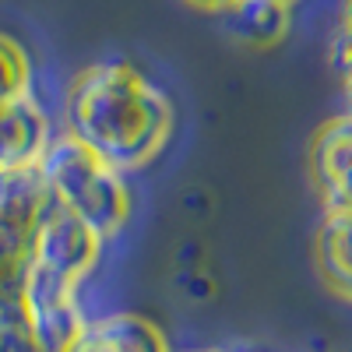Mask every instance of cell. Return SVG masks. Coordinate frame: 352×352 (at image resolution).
Listing matches in <instances>:
<instances>
[{
	"label": "cell",
	"instance_id": "6da1fadb",
	"mask_svg": "<svg viewBox=\"0 0 352 352\" xmlns=\"http://www.w3.org/2000/svg\"><path fill=\"white\" fill-rule=\"evenodd\" d=\"M169 96L127 60L88 64L64 96V131L113 169H144L173 138Z\"/></svg>",
	"mask_w": 352,
	"mask_h": 352
},
{
	"label": "cell",
	"instance_id": "7a4b0ae2",
	"mask_svg": "<svg viewBox=\"0 0 352 352\" xmlns=\"http://www.w3.org/2000/svg\"><path fill=\"white\" fill-rule=\"evenodd\" d=\"M39 173L53 204L88 222L106 243H113L124 232L134 212V197L127 187V176L102 162L96 152H88L67 134H56L50 141L46 155L39 159Z\"/></svg>",
	"mask_w": 352,
	"mask_h": 352
},
{
	"label": "cell",
	"instance_id": "3957f363",
	"mask_svg": "<svg viewBox=\"0 0 352 352\" xmlns=\"http://www.w3.org/2000/svg\"><path fill=\"white\" fill-rule=\"evenodd\" d=\"M18 314L43 352H67L88 331V314L78 300V285L36 268V264L28 272Z\"/></svg>",
	"mask_w": 352,
	"mask_h": 352
},
{
	"label": "cell",
	"instance_id": "277c9868",
	"mask_svg": "<svg viewBox=\"0 0 352 352\" xmlns=\"http://www.w3.org/2000/svg\"><path fill=\"white\" fill-rule=\"evenodd\" d=\"M102 250H106V240L92 226L64 212L60 204H50V212L39 222L36 243H32V264L81 289L96 275Z\"/></svg>",
	"mask_w": 352,
	"mask_h": 352
},
{
	"label": "cell",
	"instance_id": "5b68a950",
	"mask_svg": "<svg viewBox=\"0 0 352 352\" xmlns=\"http://www.w3.org/2000/svg\"><path fill=\"white\" fill-rule=\"evenodd\" d=\"M50 190L39 166L0 173V243L32 254L43 215L50 212Z\"/></svg>",
	"mask_w": 352,
	"mask_h": 352
},
{
	"label": "cell",
	"instance_id": "8992f818",
	"mask_svg": "<svg viewBox=\"0 0 352 352\" xmlns=\"http://www.w3.org/2000/svg\"><path fill=\"white\" fill-rule=\"evenodd\" d=\"M310 176L328 208L352 212V113L317 127L310 141Z\"/></svg>",
	"mask_w": 352,
	"mask_h": 352
},
{
	"label": "cell",
	"instance_id": "52a82bcc",
	"mask_svg": "<svg viewBox=\"0 0 352 352\" xmlns=\"http://www.w3.org/2000/svg\"><path fill=\"white\" fill-rule=\"evenodd\" d=\"M53 138V120L36 96L0 102V173L39 166Z\"/></svg>",
	"mask_w": 352,
	"mask_h": 352
},
{
	"label": "cell",
	"instance_id": "ba28073f",
	"mask_svg": "<svg viewBox=\"0 0 352 352\" xmlns=\"http://www.w3.org/2000/svg\"><path fill=\"white\" fill-rule=\"evenodd\" d=\"M314 264L335 296L352 303V212L328 208L314 236Z\"/></svg>",
	"mask_w": 352,
	"mask_h": 352
},
{
	"label": "cell",
	"instance_id": "9c48e42d",
	"mask_svg": "<svg viewBox=\"0 0 352 352\" xmlns=\"http://www.w3.org/2000/svg\"><path fill=\"white\" fill-rule=\"evenodd\" d=\"M88 338H92L102 352H173L166 331L155 320L120 310V314H106L88 320Z\"/></svg>",
	"mask_w": 352,
	"mask_h": 352
},
{
	"label": "cell",
	"instance_id": "30bf717a",
	"mask_svg": "<svg viewBox=\"0 0 352 352\" xmlns=\"http://www.w3.org/2000/svg\"><path fill=\"white\" fill-rule=\"evenodd\" d=\"M289 8L282 0H236L232 8H226V25L243 46L268 50L278 46L289 32Z\"/></svg>",
	"mask_w": 352,
	"mask_h": 352
},
{
	"label": "cell",
	"instance_id": "8fae6325",
	"mask_svg": "<svg viewBox=\"0 0 352 352\" xmlns=\"http://www.w3.org/2000/svg\"><path fill=\"white\" fill-rule=\"evenodd\" d=\"M21 96H32V60L14 36L0 32V102Z\"/></svg>",
	"mask_w": 352,
	"mask_h": 352
},
{
	"label": "cell",
	"instance_id": "7c38bea8",
	"mask_svg": "<svg viewBox=\"0 0 352 352\" xmlns=\"http://www.w3.org/2000/svg\"><path fill=\"white\" fill-rule=\"evenodd\" d=\"M0 338H4V352H43L39 342L28 335L21 314H8L0 317Z\"/></svg>",
	"mask_w": 352,
	"mask_h": 352
},
{
	"label": "cell",
	"instance_id": "4fadbf2b",
	"mask_svg": "<svg viewBox=\"0 0 352 352\" xmlns=\"http://www.w3.org/2000/svg\"><path fill=\"white\" fill-rule=\"evenodd\" d=\"M335 67H338V74H342V81H345V92H349V99H352V39H335Z\"/></svg>",
	"mask_w": 352,
	"mask_h": 352
},
{
	"label": "cell",
	"instance_id": "5bb4252c",
	"mask_svg": "<svg viewBox=\"0 0 352 352\" xmlns=\"http://www.w3.org/2000/svg\"><path fill=\"white\" fill-rule=\"evenodd\" d=\"M190 8H197V11H208V14H222L226 8H232L236 0H187Z\"/></svg>",
	"mask_w": 352,
	"mask_h": 352
},
{
	"label": "cell",
	"instance_id": "9a60e30c",
	"mask_svg": "<svg viewBox=\"0 0 352 352\" xmlns=\"http://www.w3.org/2000/svg\"><path fill=\"white\" fill-rule=\"evenodd\" d=\"M338 36L342 39H352V0H345V8H342V28H338Z\"/></svg>",
	"mask_w": 352,
	"mask_h": 352
},
{
	"label": "cell",
	"instance_id": "2e32d148",
	"mask_svg": "<svg viewBox=\"0 0 352 352\" xmlns=\"http://www.w3.org/2000/svg\"><path fill=\"white\" fill-rule=\"evenodd\" d=\"M67 352H102V349H99V345H96V342H92V338H88V335H85V338H81V342H78V345H71V349H67Z\"/></svg>",
	"mask_w": 352,
	"mask_h": 352
},
{
	"label": "cell",
	"instance_id": "e0dca14e",
	"mask_svg": "<svg viewBox=\"0 0 352 352\" xmlns=\"http://www.w3.org/2000/svg\"><path fill=\"white\" fill-rule=\"evenodd\" d=\"M190 352H261V349H226V345H212V349H190Z\"/></svg>",
	"mask_w": 352,
	"mask_h": 352
},
{
	"label": "cell",
	"instance_id": "ac0fdd59",
	"mask_svg": "<svg viewBox=\"0 0 352 352\" xmlns=\"http://www.w3.org/2000/svg\"><path fill=\"white\" fill-rule=\"evenodd\" d=\"M282 4H296V0H282Z\"/></svg>",
	"mask_w": 352,
	"mask_h": 352
},
{
	"label": "cell",
	"instance_id": "d6986e66",
	"mask_svg": "<svg viewBox=\"0 0 352 352\" xmlns=\"http://www.w3.org/2000/svg\"><path fill=\"white\" fill-rule=\"evenodd\" d=\"M0 352H4V338H0Z\"/></svg>",
	"mask_w": 352,
	"mask_h": 352
}]
</instances>
